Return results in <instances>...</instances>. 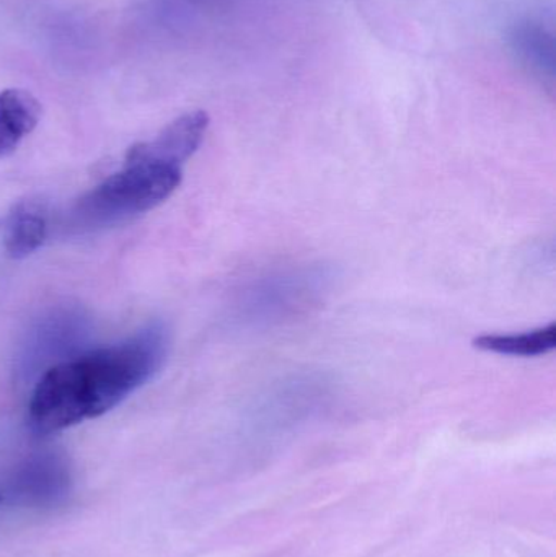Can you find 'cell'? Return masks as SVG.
Masks as SVG:
<instances>
[{"mask_svg":"<svg viewBox=\"0 0 556 557\" xmlns=\"http://www.w3.org/2000/svg\"><path fill=\"white\" fill-rule=\"evenodd\" d=\"M2 500H3V496H2V494H0V504H2Z\"/></svg>","mask_w":556,"mask_h":557,"instance_id":"obj_8","label":"cell"},{"mask_svg":"<svg viewBox=\"0 0 556 557\" xmlns=\"http://www.w3.org/2000/svg\"><path fill=\"white\" fill-rule=\"evenodd\" d=\"M182 176L180 166L124 163L123 172L111 175L78 201L75 214L95 227L129 221L169 199Z\"/></svg>","mask_w":556,"mask_h":557,"instance_id":"obj_2","label":"cell"},{"mask_svg":"<svg viewBox=\"0 0 556 557\" xmlns=\"http://www.w3.org/2000/svg\"><path fill=\"white\" fill-rule=\"evenodd\" d=\"M319 277H310L307 271L268 277L250 292V318L271 320L281 311H291L294 304L299 307L313 294L310 285Z\"/></svg>","mask_w":556,"mask_h":557,"instance_id":"obj_4","label":"cell"},{"mask_svg":"<svg viewBox=\"0 0 556 557\" xmlns=\"http://www.w3.org/2000/svg\"><path fill=\"white\" fill-rule=\"evenodd\" d=\"M165 354V334L152 327L52 367L33 392L29 429L51 435L107 414L156 375Z\"/></svg>","mask_w":556,"mask_h":557,"instance_id":"obj_1","label":"cell"},{"mask_svg":"<svg viewBox=\"0 0 556 557\" xmlns=\"http://www.w3.org/2000/svg\"><path fill=\"white\" fill-rule=\"evenodd\" d=\"M473 346L486 352L503 354V356H545L556 347V324L552 323L528 333L485 334L477 337Z\"/></svg>","mask_w":556,"mask_h":557,"instance_id":"obj_7","label":"cell"},{"mask_svg":"<svg viewBox=\"0 0 556 557\" xmlns=\"http://www.w3.org/2000/svg\"><path fill=\"white\" fill-rule=\"evenodd\" d=\"M209 116L196 110L182 114L160 131L159 136L131 147L126 163H163L180 166L199 149L208 133Z\"/></svg>","mask_w":556,"mask_h":557,"instance_id":"obj_3","label":"cell"},{"mask_svg":"<svg viewBox=\"0 0 556 557\" xmlns=\"http://www.w3.org/2000/svg\"><path fill=\"white\" fill-rule=\"evenodd\" d=\"M41 117V107L29 91L7 88L0 94V157L15 150Z\"/></svg>","mask_w":556,"mask_h":557,"instance_id":"obj_5","label":"cell"},{"mask_svg":"<svg viewBox=\"0 0 556 557\" xmlns=\"http://www.w3.org/2000/svg\"><path fill=\"white\" fill-rule=\"evenodd\" d=\"M45 215L36 206L20 202L13 208L5 228V250L13 260L35 253L46 240Z\"/></svg>","mask_w":556,"mask_h":557,"instance_id":"obj_6","label":"cell"}]
</instances>
